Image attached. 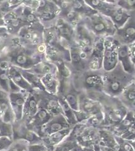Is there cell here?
Masks as SVG:
<instances>
[{
	"instance_id": "obj_1",
	"label": "cell",
	"mask_w": 135,
	"mask_h": 151,
	"mask_svg": "<svg viewBox=\"0 0 135 151\" xmlns=\"http://www.w3.org/2000/svg\"><path fill=\"white\" fill-rule=\"evenodd\" d=\"M87 96L101 104L104 115V128L110 129L117 125L128 111L117 97H109L103 92L94 93Z\"/></svg>"
},
{
	"instance_id": "obj_2",
	"label": "cell",
	"mask_w": 135,
	"mask_h": 151,
	"mask_svg": "<svg viewBox=\"0 0 135 151\" xmlns=\"http://www.w3.org/2000/svg\"><path fill=\"white\" fill-rule=\"evenodd\" d=\"M134 75L125 72L118 62L111 71L104 72L103 92L109 97H118L129 84L135 82Z\"/></svg>"
},
{
	"instance_id": "obj_3",
	"label": "cell",
	"mask_w": 135,
	"mask_h": 151,
	"mask_svg": "<svg viewBox=\"0 0 135 151\" xmlns=\"http://www.w3.org/2000/svg\"><path fill=\"white\" fill-rule=\"evenodd\" d=\"M104 72L103 69L86 70L73 74L72 80L75 88L79 93L83 92L86 95L102 92Z\"/></svg>"
},
{
	"instance_id": "obj_4",
	"label": "cell",
	"mask_w": 135,
	"mask_h": 151,
	"mask_svg": "<svg viewBox=\"0 0 135 151\" xmlns=\"http://www.w3.org/2000/svg\"><path fill=\"white\" fill-rule=\"evenodd\" d=\"M42 61L43 60L35 53L34 48L25 47L21 44L13 48L8 58V62L12 66L26 70H30Z\"/></svg>"
},
{
	"instance_id": "obj_5",
	"label": "cell",
	"mask_w": 135,
	"mask_h": 151,
	"mask_svg": "<svg viewBox=\"0 0 135 151\" xmlns=\"http://www.w3.org/2000/svg\"><path fill=\"white\" fill-rule=\"evenodd\" d=\"M82 23L97 38L113 37L116 32L111 19L99 13L84 18Z\"/></svg>"
},
{
	"instance_id": "obj_6",
	"label": "cell",
	"mask_w": 135,
	"mask_h": 151,
	"mask_svg": "<svg viewBox=\"0 0 135 151\" xmlns=\"http://www.w3.org/2000/svg\"><path fill=\"white\" fill-rule=\"evenodd\" d=\"M60 11L61 9L54 1H39L35 12L44 28H47L53 24Z\"/></svg>"
},
{
	"instance_id": "obj_7",
	"label": "cell",
	"mask_w": 135,
	"mask_h": 151,
	"mask_svg": "<svg viewBox=\"0 0 135 151\" xmlns=\"http://www.w3.org/2000/svg\"><path fill=\"white\" fill-rule=\"evenodd\" d=\"M79 92L75 88L72 77L67 79H59V85L57 95L61 96L74 111L79 110Z\"/></svg>"
},
{
	"instance_id": "obj_8",
	"label": "cell",
	"mask_w": 135,
	"mask_h": 151,
	"mask_svg": "<svg viewBox=\"0 0 135 151\" xmlns=\"http://www.w3.org/2000/svg\"><path fill=\"white\" fill-rule=\"evenodd\" d=\"M118 43L113 37L104 38L103 69L105 72L111 71L118 63Z\"/></svg>"
},
{
	"instance_id": "obj_9",
	"label": "cell",
	"mask_w": 135,
	"mask_h": 151,
	"mask_svg": "<svg viewBox=\"0 0 135 151\" xmlns=\"http://www.w3.org/2000/svg\"><path fill=\"white\" fill-rule=\"evenodd\" d=\"M13 126V140H23L30 145L42 142V138L35 132L30 130L22 120L14 122Z\"/></svg>"
},
{
	"instance_id": "obj_10",
	"label": "cell",
	"mask_w": 135,
	"mask_h": 151,
	"mask_svg": "<svg viewBox=\"0 0 135 151\" xmlns=\"http://www.w3.org/2000/svg\"><path fill=\"white\" fill-rule=\"evenodd\" d=\"M97 39L84 26L82 22L76 28L75 43L82 51L91 53Z\"/></svg>"
},
{
	"instance_id": "obj_11",
	"label": "cell",
	"mask_w": 135,
	"mask_h": 151,
	"mask_svg": "<svg viewBox=\"0 0 135 151\" xmlns=\"http://www.w3.org/2000/svg\"><path fill=\"white\" fill-rule=\"evenodd\" d=\"M37 90L39 99V107L46 110L52 116L62 114V108L56 95L50 93L45 90Z\"/></svg>"
},
{
	"instance_id": "obj_12",
	"label": "cell",
	"mask_w": 135,
	"mask_h": 151,
	"mask_svg": "<svg viewBox=\"0 0 135 151\" xmlns=\"http://www.w3.org/2000/svg\"><path fill=\"white\" fill-rule=\"evenodd\" d=\"M114 40L121 45H128L135 42L134 13L123 26L118 29L113 36Z\"/></svg>"
},
{
	"instance_id": "obj_13",
	"label": "cell",
	"mask_w": 135,
	"mask_h": 151,
	"mask_svg": "<svg viewBox=\"0 0 135 151\" xmlns=\"http://www.w3.org/2000/svg\"><path fill=\"white\" fill-rule=\"evenodd\" d=\"M72 127L66 118L62 114H58L50 119L49 121L42 128L39 136L41 138L61 130Z\"/></svg>"
},
{
	"instance_id": "obj_14",
	"label": "cell",
	"mask_w": 135,
	"mask_h": 151,
	"mask_svg": "<svg viewBox=\"0 0 135 151\" xmlns=\"http://www.w3.org/2000/svg\"><path fill=\"white\" fill-rule=\"evenodd\" d=\"M59 7L60 11L58 17L62 18L65 21L76 28L84 18L76 13L71 6V1H54Z\"/></svg>"
},
{
	"instance_id": "obj_15",
	"label": "cell",
	"mask_w": 135,
	"mask_h": 151,
	"mask_svg": "<svg viewBox=\"0 0 135 151\" xmlns=\"http://www.w3.org/2000/svg\"><path fill=\"white\" fill-rule=\"evenodd\" d=\"M28 94V92L23 90L17 92L8 93L9 102L14 117V122L19 121L22 119L24 105Z\"/></svg>"
},
{
	"instance_id": "obj_16",
	"label": "cell",
	"mask_w": 135,
	"mask_h": 151,
	"mask_svg": "<svg viewBox=\"0 0 135 151\" xmlns=\"http://www.w3.org/2000/svg\"><path fill=\"white\" fill-rule=\"evenodd\" d=\"M98 130L97 129L87 127L84 124L77 136V144L84 147H93L97 145Z\"/></svg>"
},
{
	"instance_id": "obj_17",
	"label": "cell",
	"mask_w": 135,
	"mask_h": 151,
	"mask_svg": "<svg viewBox=\"0 0 135 151\" xmlns=\"http://www.w3.org/2000/svg\"><path fill=\"white\" fill-rule=\"evenodd\" d=\"M53 25L56 29L60 38L64 40L71 46L75 43L76 28L60 17H57L55 20Z\"/></svg>"
},
{
	"instance_id": "obj_18",
	"label": "cell",
	"mask_w": 135,
	"mask_h": 151,
	"mask_svg": "<svg viewBox=\"0 0 135 151\" xmlns=\"http://www.w3.org/2000/svg\"><path fill=\"white\" fill-rule=\"evenodd\" d=\"M104 40L103 38H97L95 42L90 57L87 70H98L103 69Z\"/></svg>"
},
{
	"instance_id": "obj_19",
	"label": "cell",
	"mask_w": 135,
	"mask_h": 151,
	"mask_svg": "<svg viewBox=\"0 0 135 151\" xmlns=\"http://www.w3.org/2000/svg\"><path fill=\"white\" fill-rule=\"evenodd\" d=\"M38 95L37 89H33L29 92L24 105L23 117L21 120L25 123H27L34 116L38 109Z\"/></svg>"
},
{
	"instance_id": "obj_20",
	"label": "cell",
	"mask_w": 135,
	"mask_h": 151,
	"mask_svg": "<svg viewBox=\"0 0 135 151\" xmlns=\"http://www.w3.org/2000/svg\"><path fill=\"white\" fill-rule=\"evenodd\" d=\"M79 110L89 117L91 115L102 111L101 105L99 102L94 100L83 92L79 95Z\"/></svg>"
},
{
	"instance_id": "obj_21",
	"label": "cell",
	"mask_w": 135,
	"mask_h": 151,
	"mask_svg": "<svg viewBox=\"0 0 135 151\" xmlns=\"http://www.w3.org/2000/svg\"><path fill=\"white\" fill-rule=\"evenodd\" d=\"M52 115L50 114L46 110L39 107L36 114L26 124L28 129L32 130L39 135L42 128L45 125L51 118Z\"/></svg>"
},
{
	"instance_id": "obj_22",
	"label": "cell",
	"mask_w": 135,
	"mask_h": 151,
	"mask_svg": "<svg viewBox=\"0 0 135 151\" xmlns=\"http://www.w3.org/2000/svg\"><path fill=\"white\" fill-rule=\"evenodd\" d=\"M133 13H135V12H130L118 6L116 3V5L111 9L106 16L111 19L114 27L118 29L121 28L127 22Z\"/></svg>"
},
{
	"instance_id": "obj_23",
	"label": "cell",
	"mask_w": 135,
	"mask_h": 151,
	"mask_svg": "<svg viewBox=\"0 0 135 151\" xmlns=\"http://www.w3.org/2000/svg\"><path fill=\"white\" fill-rule=\"evenodd\" d=\"M0 109L1 112V119L4 122L13 124L14 122V114L9 102L8 93L0 88Z\"/></svg>"
},
{
	"instance_id": "obj_24",
	"label": "cell",
	"mask_w": 135,
	"mask_h": 151,
	"mask_svg": "<svg viewBox=\"0 0 135 151\" xmlns=\"http://www.w3.org/2000/svg\"><path fill=\"white\" fill-rule=\"evenodd\" d=\"M117 98L128 111L135 112V82L129 84Z\"/></svg>"
},
{
	"instance_id": "obj_25",
	"label": "cell",
	"mask_w": 135,
	"mask_h": 151,
	"mask_svg": "<svg viewBox=\"0 0 135 151\" xmlns=\"http://www.w3.org/2000/svg\"><path fill=\"white\" fill-rule=\"evenodd\" d=\"M118 59L121 63L125 72L128 73L135 75V65L132 63L129 57L128 45L118 43Z\"/></svg>"
},
{
	"instance_id": "obj_26",
	"label": "cell",
	"mask_w": 135,
	"mask_h": 151,
	"mask_svg": "<svg viewBox=\"0 0 135 151\" xmlns=\"http://www.w3.org/2000/svg\"><path fill=\"white\" fill-rule=\"evenodd\" d=\"M9 77L12 81L23 91L29 93L33 90L32 87L22 76L19 70L10 65L9 68Z\"/></svg>"
},
{
	"instance_id": "obj_27",
	"label": "cell",
	"mask_w": 135,
	"mask_h": 151,
	"mask_svg": "<svg viewBox=\"0 0 135 151\" xmlns=\"http://www.w3.org/2000/svg\"><path fill=\"white\" fill-rule=\"evenodd\" d=\"M133 123H135V112L128 111L126 115L121 122L109 129L112 132L114 136L121 137Z\"/></svg>"
},
{
	"instance_id": "obj_28",
	"label": "cell",
	"mask_w": 135,
	"mask_h": 151,
	"mask_svg": "<svg viewBox=\"0 0 135 151\" xmlns=\"http://www.w3.org/2000/svg\"><path fill=\"white\" fill-rule=\"evenodd\" d=\"M98 145L100 146L113 148L118 150V144L115 136L108 128L99 129Z\"/></svg>"
},
{
	"instance_id": "obj_29",
	"label": "cell",
	"mask_w": 135,
	"mask_h": 151,
	"mask_svg": "<svg viewBox=\"0 0 135 151\" xmlns=\"http://www.w3.org/2000/svg\"><path fill=\"white\" fill-rule=\"evenodd\" d=\"M40 79L45 91L51 94H57L59 85L58 72L45 74Z\"/></svg>"
},
{
	"instance_id": "obj_30",
	"label": "cell",
	"mask_w": 135,
	"mask_h": 151,
	"mask_svg": "<svg viewBox=\"0 0 135 151\" xmlns=\"http://www.w3.org/2000/svg\"><path fill=\"white\" fill-rule=\"evenodd\" d=\"M72 127L61 130V131L55 132L53 134L47 135V136L42 137V142L46 146L53 149L57 145L61 143L67 136L70 132L71 131Z\"/></svg>"
},
{
	"instance_id": "obj_31",
	"label": "cell",
	"mask_w": 135,
	"mask_h": 151,
	"mask_svg": "<svg viewBox=\"0 0 135 151\" xmlns=\"http://www.w3.org/2000/svg\"><path fill=\"white\" fill-rule=\"evenodd\" d=\"M89 6L96 11L97 13L106 16L107 13L116 5V1H109V0H86L85 1Z\"/></svg>"
},
{
	"instance_id": "obj_32",
	"label": "cell",
	"mask_w": 135,
	"mask_h": 151,
	"mask_svg": "<svg viewBox=\"0 0 135 151\" xmlns=\"http://www.w3.org/2000/svg\"><path fill=\"white\" fill-rule=\"evenodd\" d=\"M29 70L41 78L43 75L48 73L57 72V68L55 64L45 60L36 64Z\"/></svg>"
},
{
	"instance_id": "obj_33",
	"label": "cell",
	"mask_w": 135,
	"mask_h": 151,
	"mask_svg": "<svg viewBox=\"0 0 135 151\" xmlns=\"http://www.w3.org/2000/svg\"><path fill=\"white\" fill-rule=\"evenodd\" d=\"M43 43L45 46L56 47L61 45L57 32L53 25L47 28H44Z\"/></svg>"
},
{
	"instance_id": "obj_34",
	"label": "cell",
	"mask_w": 135,
	"mask_h": 151,
	"mask_svg": "<svg viewBox=\"0 0 135 151\" xmlns=\"http://www.w3.org/2000/svg\"><path fill=\"white\" fill-rule=\"evenodd\" d=\"M21 18L26 26H33L40 23L34 10L23 4V2L21 12Z\"/></svg>"
},
{
	"instance_id": "obj_35",
	"label": "cell",
	"mask_w": 135,
	"mask_h": 151,
	"mask_svg": "<svg viewBox=\"0 0 135 151\" xmlns=\"http://www.w3.org/2000/svg\"><path fill=\"white\" fill-rule=\"evenodd\" d=\"M9 63L7 61L0 63V88L7 93L9 92Z\"/></svg>"
},
{
	"instance_id": "obj_36",
	"label": "cell",
	"mask_w": 135,
	"mask_h": 151,
	"mask_svg": "<svg viewBox=\"0 0 135 151\" xmlns=\"http://www.w3.org/2000/svg\"><path fill=\"white\" fill-rule=\"evenodd\" d=\"M71 6L84 18L97 13L86 3L85 1H71Z\"/></svg>"
},
{
	"instance_id": "obj_37",
	"label": "cell",
	"mask_w": 135,
	"mask_h": 151,
	"mask_svg": "<svg viewBox=\"0 0 135 151\" xmlns=\"http://www.w3.org/2000/svg\"><path fill=\"white\" fill-rule=\"evenodd\" d=\"M19 69V68H18ZM22 76L24 77L28 83L31 85L33 89H38L41 90H45L41 82L40 77H38L36 74L32 72L30 70L19 69Z\"/></svg>"
},
{
	"instance_id": "obj_38",
	"label": "cell",
	"mask_w": 135,
	"mask_h": 151,
	"mask_svg": "<svg viewBox=\"0 0 135 151\" xmlns=\"http://www.w3.org/2000/svg\"><path fill=\"white\" fill-rule=\"evenodd\" d=\"M57 96L58 97L60 105H61V106L63 115H64L65 117L66 118L70 125H71V127H73L74 125L77 124V121L76 120V116H75L74 110L71 108V107L68 105L66 100H65L61 96H59V95H57Z\"/></svg>"
},
{
	"instance_id": "obj_39",
	"label": "cell",
	"mask_w": 135,
	"mask_h": 151,
	"mask_svg": "<svg viewBox=\"0 0 135 151\" xmlns=\"http://www.w3.org/2000/svg\"><path fill=\"white\" fill-rule=\"evenodd\" d=\"M87 127L100 129L104 128V115L103 111L90 116L83 122Z\"/></svg>"
},
{
	"instance_id": "obj_40",
	"label": "cell",
	"mask_w": 135,
	"mask_h": 151,
	"mask_svg": "<svg viewBox=\"0 0 135 151\" xmlns=\"http://www.w3.org/2000/svg\"><path fill=\"white\" fill-rule=\"evenodd\" d=\"M118 144V151H135V141L128 140L115 136Z\"/></svg>"
},
{
	"instance_id": "obj_41",
	"label": "cell",
	"mask_w": 135,
	"mask_h": 151,
	"mask_svg": "<svg viewBox=\"0 0 135 151\" xmlns=\"http://www.w3.org/2000/svg\"><path fill=\"white\" fill-rule=\"evenodd\" d=\"M57 68L58 76L59 79H67L71 78L72 73L67 65V62H61L56 64Z\"/></svg>"
},
{
	"instance_id": "obj_42",
	"label": "cell",
	"mask_w": 135,
	"mask_h": 151,
	"mask_svg": "<svg viewBox=\"0 0 135 151\" xmlns=\"http://www.w3.org/2000/svg\"><path fill=\"white\" fill-rule=\"evenodd\" d=\"M7 137L13 139L12 124L4 122L0 118V137Z\"/></svg>"
},
{
	"instance_id": "obj_43",
	"label": "cell",
	"mask_w": 135,
	"mask_h": 151,
	"mask_svg": "<svg viewBox=\"0 0 135 151\" xmlns=\"http://www.w3.org/2000/svg\"><path fill=\"white\" fill-rule=\"evenodd\" d=\"M29 144L23 140H13L6 151H28Z\"/></svg>"
},
{
	"instance_id": "obj_44",
	"label": "cell",
	"mask_w": 135,
	"mask_h": 151,
	"mask_svg": "<svg viewBox=\"0 0 135 151\" xmlns=\"http://www.w3.org/2000/svg\"><path fill=\"white\" fill-rule=\"evenodd\" d=\"M116 4L118 6L126 10L128 12H134L135 11V1H116Z\"/></svg>"
},
{
	"instance_id": "obj_45",
	"label": "cell",
	"mask_w": 135,
	"mask_h": 151,
	"mask_svg": "<svg viewBox=\"0 0 135 151\" xmlns=\"http://www.w3.org/2000/svg\"><path fill=\"white\" fill-rule=\"evenodd\" d=\"M124 139L135 141V123L131 124L121 137Z\"/></svg>"
},
{
	"instance_id": "obj_46",
	"label": "cell",
	"mask_w": 135,
	"mask_h": 151,
	"mask_svg": "<svg viewBox=\"0 0 135 151\" xmlns=\"http://www.w3.org/2000/svg\"><path fill=\"white\" fill-rule=\"evenodd\" d=\"M28 151H53V149L46 146L43 142L28 145Z\"/></svg>"
},
{
	"instance_id": "obj_47",
	"label": "cell",
	"mask_w": 135,
	"mask_h": 151,
	"mask_svg": "<svg viewBox=\"0 0 135 151\" xmlns=\"http://www.w3.org/2000/svg\"><path fill=\"white\" fill-rule=\"evenodd\" d=\"M13 141V139L7 137H0V151H6Z\"/></svg>"
},
{
	"instance_id": "obj_48",
	"label": "cell",
	"mask_w": 135,
	"mask_h": 151,
	"mask_svg": "<svg viewBox=\"0 0 135 151\" xmlns=\"http://www.w3.org/2000/svg\"><path fill=\"white\" fill-rule=\"evenodd\" d=\"M128 52L132 63L135 65V42L128 45Z\"/></svg>"
},
{
	"instance_id": "obj_49",
	"label": "cell",
	"mask_w": 135,
	"mask_h": 151,
	"mask_svg": "<svg viewBox=\"0 0 135 151\" xmlns=\"http://www.w3.org/2000/svg\"><path fill=\"white\" fill-rule=\"evenodd\" d=\"M74 150L75 151H95L94 147H84L80 146V145H79Z\"/></svg>"
},
{
	"instance_id": "obj_50",
	"label": "cell",
	"mask_w": 135,
	"mask_h": 151,
	"mask_svg": "<svg viewBox=\"0 0 135 151\" xmlns=\"http://www.w3.org/2000/svg\"><path fill=\"white\" fill-rule=\"evenodd\" d=\"M100 149H101V151H118L117 150L113 149V148H109V147H102L100 146Z\"/></svg>"
},
{
	"instance_id": "obj_51",
	"label": "cell",
	"mask_w": 135,
	"mask_h": 151,
	"mask_svg": "<svg viewBox=\"0 0 135 151\" xmlns=\"http://www.w3.org/2000/svg\"><path fill=\"white\" fill-rule=\"evenodd\" d=\"M94 150H95V151H101V149H100V147H99V145L98 144L95 145V146H94Z\"/></svg>"
},
{
	"instance_id": "obj_52",
	"label": "cell",
	"mask_w": 135,
	"mask_h": 151,
	"mask_svg": "<svg viewBox=\"0 0 135 151\" xmlns=\"http://www.w3.org/2000/svg\"><path fill=\"white\" fill-rule=\"evenodd\" d=\"M1 117V109H0V118Z\"/></svg>"
},
{
	"instance_id": "obj_53",
	"label": "cell",
	"mask_w": 135,
	"mask_h": 151,
	"mask_svg": "<svg viewBox=\"0 0 135 151\" xmlns=\"http://www.w3.org/2000/svg\"><path fill=\"white\" fill-rule=\"evenodd\" d=\"M71 151H75L74 150H71Z\"/></svg>"
}]
</instances>
